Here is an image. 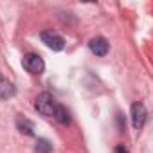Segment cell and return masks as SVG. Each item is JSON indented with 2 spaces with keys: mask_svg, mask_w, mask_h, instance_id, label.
I'll list each match as a JSON object with an SVG mask.
<instances>
[{
  "mask_svg": "<svg viewBox=\"0 0 153 153\" xmlns=\"http://www.w3.org/2000/svg\"><path fill=\"white\" fill-rule=\"evenodd\" d=\"M34 106H36V110H38L42 115H45V117H54V112H56L58 101L54 99L52 94H49V92H42V94L36 97V101H34Z\"/></svg>",
  "mask_w": 153,
  "mask_h": 153,
  "instance_id": "obj_1",
  "label": "cell"
},
{
  "mask_svg": "<svg viewBox=\"0 0 153 153\" xmlns=\"http://www.w3.org/2000/svg\"><path fill=\"white\" fill-rule=\"evenodd\" d=\"M22 67H24L29 74H42L43 68H45V63H43V59H42L38 54L29 52V54L24 56V59H22Z\"/></svg>",
  "mask_w": 153,
  "mask_h": 153,
  "instance_id": "obj_2",
  "label": "cell"
},
{
  "mask_svg": "<svg viewBox=\"0 0 153 153\" xmlns=\"http://www.w3.org/2000/svg\"><path fill=\"white\" fill-rule=\"evenodd\" d=\"M40 40L49 47V49H52V51H63V47H65V40L59 36V34H56V33H52V31H43V33H40Z\"/></svg>",
  "mask_w": 153,
  "mask_h": 153,
  "instance_id": "obj_3",
  "label": "cell"
},
{
  "mask_svg": "<svg viewBox=\"0 0 153 153\" xmlns=\"http://www.w3.org/2000/svg\"><path fill=\"white\" fill-rule=\"evenodd\" d=\"M146 117H148V112L144 108L142 103H133L131 105V124L135 130H140L146 123Z\"/></svg>",
  "mask_w": 153,
  "mask_h": 153,
  "instance_id": "obj_4",
  "label": "cell"
},
{
  "mask_svg": "<svg viewBox=\"0 0 153 153\" xmlns=\"http://www.w3.org/2000/svg\"><path fill=\"white\" fill-rule=\"evenodd\" d=\"M88 47H90V51H92L96 56H106L108 51H110V43H108L103 36L92 38V40L88 42Z\"/></svg>",
  "mask_w": 153,
  "mask_h": 153,
  "instance_id": "obj_5",
  "label": "cell"
},
{
  "mask_svg": "<svg viewBox=\"0 0 153 153\" xmlns=\"http://www.w3.org/2000/svg\"><path fill=\"white\" fill-rule=\"evenodd\" d=\"M15 94H16V87L9 79H6V78L0 76V99H9Z\"/></svg>",
  "mask_w": 153,
  "mask_h": 153,
  "instance_id": "obj_6",
  "label": "cell"
},
{
  "mask_svg": "<svg viewBox=\"0 0 153 153\" xmlns=\"http://www.w3.org/2000/svg\"><path fill=\"white\" fill-rule=\"evenodd\" d=\"M54 119H56L58 123H61V124H68V123H70V114H68V110H67L63 105L58 103L56 112H54Z\"/></svg>",
  "mask_w": 153,
  "mask_h": 153,
  "instance_id": "obj_7",
  "label": "cell"
},
{
  "mask_svg": "<svg viewBox=\"0 0 153 153\" xmlns=\"http://www.w3.org/2000/svg\"><path fill=\"white\" fill-rule=\"evenodd\" d=\"M16 126H18V130L22 131V133H25V135H34V126H33V123L29 121V119H25V117H18L16 119Z\"/></svg>",
  "mask_w": 153,
  "mask_h": 153,
  "instance_id": "obj_8",
  "label": "cell"
},
{
  "mask_svg": "<svg viewBox=\"0 0 153 153\" xmlns=\"http://www.w3.org/2000/svg\"><path fill=\"white\" fill-rule=\"evenodd\" d=\"M34 151L36 153H51L52 151V144L47 139H38L36 140V146H34Z\"/></svg>",
  "mask_w": 153,
  "mask_h": 153,
  "instance_id": "obj_9",
  "label": "cell"
},
{
  "mask_svg": "<svg viewBox=\"0 0 153 153\" xmlns=\"http://www.w3.org/2000/svg\"><path fill=\"white\" fill-rule=\"evenodd\" d=\"M115 153H128V149H126V146H123V144H119V146L115 148Z\"/></svg>",
  "mask_w": 153,
  "mask_h": 153,
  "instance_id": "obj_10",
  "label": "cell"
}]
</instances>
